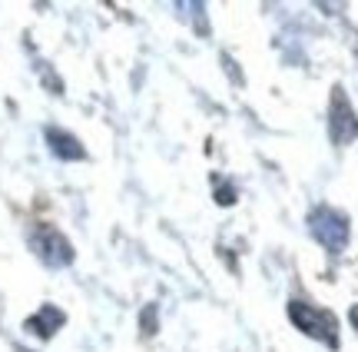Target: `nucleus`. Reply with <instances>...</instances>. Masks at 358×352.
Segmentation results:
<instances>
[{"mask_svg": "<svg viewBox=\"0 0 358 352\" xmlns=\"http://www.w3.org/2000/svg\"><path fill=\"white\" fill-rule=\"evenodd\" d=\"M312 233L319 236L329 249H342L345 246V239H348V220L342 216V213L322 206V209L312 213Z\"/></svg>", "mask_w": 358, "mask_h": 352, "instance_id": "f03ea898", "label": "nucleus"}, {"mask_svg": "<svg viewBox=\"0 0 358 352\" xmlns=\"http://www.w3.org/2000/svg\"><path fill=\"white\" fill-rule=\"evenodd\" d=\"M358 136V117L352 104H348V97L342 90L332 93V140L335 143H352Z\"/></svg>", "mask_w": 358, "mask_h": 352, "instance_id": "7ed1b4c3", "label": "nucleus"}, {"mask_svg": "<svg viewBox=\"0 0 358 352\" xmlns=\"http://www.w3.org/2000/svg\"><path fill=\"white\" fill-rule=\"evenodd\" d=\"M289 316H292L299 329L308 332V336H315L322 339L325 346H338V319L332 313H325V309H315V306H306V302H292L289 306Z\"/></svg>", "mask_w": 358, "mask_h": 352, "instance_id": "f257e3e1", "label": "nucleus"}, {"mask_svg": "<svg viewBox=\"0 0 358 352\" xmlns=\"http://www.w3.org/2000/svg\"><path fill=\"white\" fill-rule=\"evenodd\" d=\"M352 323H355V326H358V306H355V309H352Z\"/></svg>", "mask_w": 358, "mask_h": 352, "instance_id": "20e7f679", "label": "nucleus"}]
</instances>
